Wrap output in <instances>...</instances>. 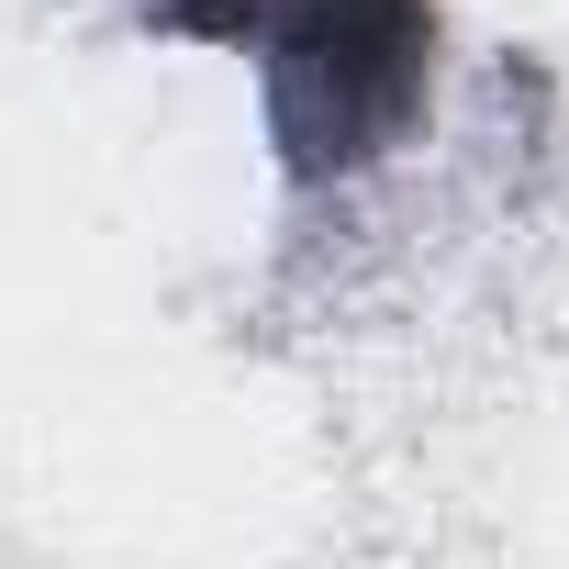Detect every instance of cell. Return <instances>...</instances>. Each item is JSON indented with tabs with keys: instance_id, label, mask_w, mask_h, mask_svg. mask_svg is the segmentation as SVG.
<instances>
[{
	"instance_id": "1",
	"label": "cell",
	"mask_w": 569,
	"mask_h": 569,
	"mask_svg": "<svg viewBox=\"0 0 569 569\" xmlns=\"http://www.w3.org/2000/svg\"><path fill=\"white\" fill-rule=\"evenodd\" d=\"M146 23L257 68L279 179H369L436 90V0H146Z\"/></svg>"
}]
</instances>
